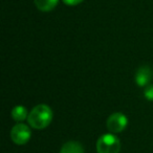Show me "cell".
I'll return each mask as SVG.
<instances>
[{
    "instance_id": "cell-1",
    "label": "cell",
    "mask_w": 153,
    "mask_h": 153,
    "mask_svg": "<svg viewBox=\"0 0 153 153\" xmlns=\"http://www.w3.org/2000/svg\"><path fill=\"white\" fill-rule=\"evenodd\" d=\"M53 121V110L45 104H39L32 109L27 117V122L34 129H44Z\"/></svg>"
},
{
    "instance_id": "cell-2",
    "label": "cell",
    "mask_w": 153,
    "mask_h": 153,
    "mask_svg": "<svg viewBox=\"0 0 153 153\" xmlns=\"http://www.w3.org/2000/svg\"><path fill=\"white\" fill-rule=\"evenodd\" d=\"M120 150H121V143L114 134H103L97 142L98 153H119Z\"/></svg>"
},
{
    "instance_id": "cell-3",
    "label": "cell",
    "mask_w": 153,
    "mask_h": 153,
    "mask_svg": "<svg viewBox=\"0 0 153 153\" xmlns=\"http://www.w3.org/2000/svg\"><path fill=\"white\" fill-rule=\"evenodd\" d=\"M32 136V131H30V127L25 124L19 123L15 125L11 130V138L16 145H25L28 143Z\"/></svg>"
},
{
    "instance_id": "cell-4",
    "label": "cell",
    "mask_w": 153,
    "mask_h": 153,
    "mask_svg": "<svg viewBox=\"0 0 153 153\" xmlns=\"http://www.w3.org/2000/svg\"><path fill=\"white\" fill-rule=\"evenodd\" d=\"M128 125V119L124 113L114 112L107 119L106 126L107 129L111 133H120L124 131Z\"/></svg>"
},
{
    "instance_id": "cell-5",
    "label": "cell",
    "mask_w": 153,
    "mask_h": 153,
    "mask_svg": "<svg viewBox=\"0 0 153 153\" xmlns=\"http://www.w3.org/2000/svg\"><path fill=\"white\" fill-rule=\"evenodd\" d=\"M153 72L149 66H140L135 74V82L140 87H146L147 85L151 84L150 82L152 81Z\"/></svg>"
},
{
    "instance_id": "cell-6",
    "label": "cell",
    "mask_w": 153,
    "mask_h": 153,
    "mask_svg": "<svg viewBox=\"0 0 153 153\" xmlns=\"http://www.w3.org/2000/svg\"><path fill=\"white\" fill-rule=\"evenodd\" d=\"M60 153H84V148L79 142L70 140L62 146Z\"/></svg>"
},
{
    "instance_id": "cell-7",
    "label": "cell",
    "mask_w": 153,
    "mask_h": 153,
    "mask_svg": "<svg viewBox=\"0 0 153 153\" xmlns=\"http://www.w3.org/2000/svg\"><path fill=\"white\" fill-rule=\"evenodd\" d=\"M36 7L41 12H51L57 7L59 0H34Z\"/></svg>"
},
{
    "instance_id": "cell-8",
    "label": "cell",
    "mask_w": 153,
    "mask_h": 153,
    "mask_svg": "<svg viewBox=\"0 0 153 153\" xmlns=\"http://www.w3.org/2000/svg\"><path fill=\"white\" fill-rule=\"evenodd\" d=\"M28 114L30 113H27V109L24 106H22V105L15 106L13 108V110H12V117L16 122L24 121V120L28 117Z\"/></svg>"
},
{
    "instance_id": "cell-9",
    "label": "cell",
    "mask_w": 153,
    "mask_h": 153,
    "mask_svg": "<svg viewBox=\"0 0 153 153\" xmlns=\"http://www.w3.org/2000/svg\"><path fill=\"white\" fill-rule=\"evenodd\" d=\"M144 96L148 101H153V84H149L145 87Z\"/></svg>"
},
{
    "instance_id": "cell-10",
    "label": "cell",
    "mask_w": 153,
    "mask_h": 153,
    "mask_svg": "<svg viewBox=\"0 0 153 153\" xmlns=\"http://www.w3.org/2000/svg\"><path fill=\"white\" fill-rule=\"evenodd\" d=\"M62 1H63L66 5H70V7H72V5L80 4L81 2H83L84 0H62Z\"/></svg>"
}]
</instances>
